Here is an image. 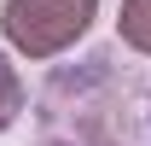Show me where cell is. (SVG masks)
<instances>
[{"label": "cell", "mask_w": 151, "mask_h": 146, "mask_svg": "<svg viewBox=\"0 0 151 146\" xmlns=\"http://www.w3.org/2000/svg\"><path fill=\"white\" fill-rule=\"evenodd\" d=\"M93 18H99V0H6L0 35L12 53L41 64V58H58L64 47H76L93 29Z\"/></svg>", "instance_id": "1"}, {"label": "cell", "mask_w": 151, "mask_h": 146, "mask_svg": "<svg viewBox=\"0 0 151 146\" xmlns=\"http://www.w3.org/2000/svg\"><path fill=\"white\" fill-rule=\"evenodd\" d=\"M116 35L128 41L134 53H151V0H122V12H116Z\"/></svg>", "instance_id": "2"}, {"label": "cell", "mask_w": 151, "mask_h": 146, "mask_svg": "<svg viewBox=\"0 0 151 146\" xmlns=\"http://www.w3.org/2000/svg\"><path fill=\"white\" fill-rule=\"evenodd\" d=\"M18 111H23V76H18V64L0 53V128H12L18 123Z\"/></svg>", "instance_id": "3"}, {"label": "cell", "mask_w": 151, "mask_h": 146, "mask_svg": "<svg viewBox=\"0 0 151 146\" xmlns=\"http://www.w3.org/2000/svg\"><path fill=\"white\" fill-rule=\"evenodd\" d=\"M145 128H151V99H145Z\"/></svg>", "instance_id": "4"}]
</instances>
